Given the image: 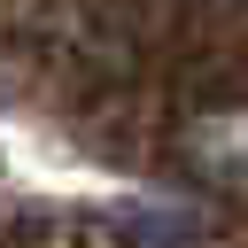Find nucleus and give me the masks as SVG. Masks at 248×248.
<instances>
[{
  "label": "nucleus",
  "instance_id": "nucleus-1",
  "mask_svg": "<svg viewBox=\"0 0 248 248\" xmlns=\"http://www.w3.org/2000/svg\"><path fill=\"white\" fill-rule=\"evenodd\" d=\"M194 170L209 186H248V108H225V116L194 124Z\"/></svg>",
  "mask_w": 248,
  "mask_h": 248
}]
</instances>
